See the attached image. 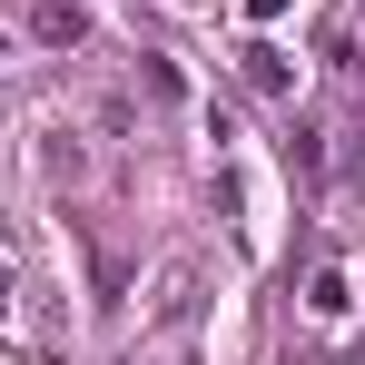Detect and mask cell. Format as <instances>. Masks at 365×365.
Instances as JSON below:
<instances>
[{
	"label": "cell",
	"instance_id": "obj_1",
	"mask_svg": "<svg viewBox=\"0 0 365 365\" xmlns=\"http://www.w3.org/2000/svg\"><path fill=\"white\" fill-rule=\"evenodd\" d=\"M197 277H207L197 257H168V267H158V297L138 306V336H158V346L187 356V336H197Z\"/></svg>",
	"mask_w": 365,
	"mask_h": 365
},
{
	"label": "cell",
	"instance_id": "obj_2",
	"mask_svg": "<svg viewBox=\"0 0 365 365\" xmlns=\"http://www.w3.org/2000/svg\"><path fill=\"white\" fill-rule=\"evenodd\" d=\"M30 40H40V50H89L99 20H89L79 0H40V10H30Z\"/></svg>",
	"mask_w": 365,
	"mask_h": 365
},
{
	"label": "cell",
	"instance_id": "obj_3",
	"mask_svg": "<svg viewBox=\"0 0 365 365\" xmlns=\"http://www.w3.org/2000/svg\"><path fill=\"white\" fill-rule=\"evenodd\" d=\"M306 316H316V326H346V316H356V277H346V267H326V277L306 287Z\"/></svg>",
	"mask_w": 365,
	"mask_h": 365
},
{
	"label": "cell",
	"instance_id": "obj_4",
	"mask_svg": "<svg viewBox=\"0 0 365 365\" xmlns=\"http://www.w3.org/2000/svg\"><path fill=\"white\" fill-rule=\"evenodd\" d=\"M237 60H247V79H257V89H267V99H287V89H297V60H287V50H277V40H247Z\"/></svg>",
	"mask_w": 365,
	"mask_h": 365
},
{
	"label": "cell",
	"instance_id": "obj_5",
	"mask_svg": "<svg viewBox=\"0 0 365 365\" xmlns=\"http://www.w3.org/2000/svg\"><path fill=\"white\" fill-rule=\"evenodd\" d=\"M10 326H20V277L0 267V336H10Z\"/></svg>",
	"mask_w": 365,
	"mask_h": 365
},
{
	"label": "cell",
	"instance_id": "obj_6",
	"mask_svg": "<svg viewBox=\"0 0 365 365\" xmlns=\"http://www.w3.org/2000/svg\"><path fill=\"white\" fill-rule=\"evenodd\" d=\"M247 20H257V30H267V20H287V0H247Z\"/></svg>",
	"mask_w": 365,
	"mask_h": 365
},
{
	"label": "cell",
	"instance_id": "obj_7",
	"mask_svg": "<svg viewBox=\"0 0 365 365\" xmlns=\"http://www.w3.org/2000/svg\"><path fill=\"white\" fill-rule=\"evenodd\" d=\"M0 60H10V40H0Z\"/></svg>",
	"mask_w": 365,
	"mask_h": 365
}]
</instances>
